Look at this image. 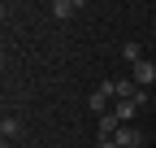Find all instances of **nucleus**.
<instances>
[{"instance_id": "1", "label": "nucleus", "mask_w": 156, "mask_h": 148, "mask_svg": "<svg viewBox=\"0 0 156 148\" xmlns=\"http://www.w3.org/2000/svg\"><path fill=\"white\" fill-rule=\"evenodd\" d=\"M130 79L139 83V87H152V83H156V61H147V57L134 61V65H130Z\"/></svg>"}, {"instance_id": "2", "label": "nucleus", "mask_w": 156, "mask_h": 148, "mask_svg": "<svg viewBox=\"0 0 156 148\" xmlns=\"http://www.w3.org/2000/svg\"><path fill=\"white\" fill-rule=\"evenodd\" d=\"M113 144H117V148H139V144H143V135L134 131V126H122V131L113 135Z\"/></svg>"}, {"instance_id": "3", "label": "nucleus", "mask_w": 156, "mask_h": 148, "mask_svg": "<svg viewBox=\"0 0 156 148\" xmlns=\"http://www.w3.org/2000/svg\"><path fill=\"white\" fill-rule=\"evenodd\" d=\"M87 109H91V113H100V118H104V113H108V91H104V87H95L91 96H87Z\"/></svg>"}, {"instance_id": "4", "label": "nucleus", "mask_w": 156, "mask_h": 148, "mask_svg": "<svg viewBox=\"0 0 156 148\" xmlns=\"http://www.w3.org/2000/svg\"><path fill=\"white\" fill-rule=\"evenodd\" d=\"M134 109H139L134 100H117V105H113V118L122 122V126H130V118H134Z\"/></svg>"}, {"instance_id": "5", "label": "nucleus", "mask_w": 156, "mask_h": 148, "mask_svg": "<svg viewBox=\"0 0 156 148\" xmlns=\"http://www.w3.org/2000/svg\"><path fill=\"white\" fill-rule=\"evenodd\" d=\"M74 13H78L74 0H56V5H52V17H74Z\"/></svg>"}, {"instance_id": "6", "label": "nucleus", "mask_w": 156, "mask_h": 148, "mask_svg": "<svg viewBox=\"0 0 156 148\" xmlns=\"http://www.w3.org/2000/svg\"><path fill=\"white\" fill-rule=\"evenodd\" d=\"M122 57H126V61L134 65V61H143V48L134 44V39H130V44H122Z\"/></svg>"}, {"instance_id": "7", "label": "nucleus", "mask_w": 156, "mask_h": 148, "mask_svg": "<svg viewBox=\"0 0 156 148\" xmlns=\"http://www.w3.org/2000/svg\"><path fill=\"white\" fill-rule=\"evenodd\" d=\"M17 131H22V126H17V118H5V122H0V135H5V139H13Z\"/></svg>"}, {"instance_id": "8", "label": "nucleus", "mask_w": 156, "mask_h": 148, "mask_svg": "<svg viewBox=\"0 0 156 148\" xmlns=\"http://www.w3.org/2000/svg\"><path fill=\"white\" fill-rule=\"evenodd\" d=\"M95 148H117V144H113V139H100V144H95Z\"/></svg>"}]
</instances>
